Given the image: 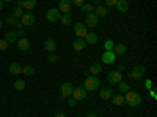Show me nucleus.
<instances>
[{
  "label": "nucleus",
  "mask_w": 157,
  "mask_h": 117,
  "mask_svg": "<svg viewBox=\"0 0 157 117\" xmlns=\"http://www.w3.org/2000/svg\"><path fill=\"white\" fill-rule=\"evenodd\" d=\"M141 100H143L141 94L135 92V90H129V92L124 94V103H127L129 106H138Z\"/></svg>",
  "instance_id": "nucleus-1"
},
{
  "label": "nucleus",
  "mask_w": 157,
  "mask_h": 117,
  "mask_svg": "<svg viewBox=\"0 0 157 117\" xmlns=\"http://www.w3.org/2000/svg\"><path fill=\"white\" fill-rule=\"evenodd\" d=\"M99 84H101L99 78L94 76V75H91V76H86L85 78V87L83 89L86 90V92H93V90H96L99 87Z\"/></svg>",
  "instance_id": "nucleus-2"
},
{
  "label": "nucleus",
  "mask_w": 157,
  "mask_h": 117,
  "mask_svg": "<svg viewBox=\"0 0 157 117\" xmlns=\"http://www.w3.org/2000/svg\"><path fill=\"white\" fill-rule=\"evenodd\" d=\"M72 84L69 83V81H66V83H63L61 86H60V100H64V98H68V97H71V94H72Z\"/></svg>",
  "instance_id": "nucleus-3"
},
{
  "label": "nucleus",
  "mask_w": 157,
  "mask_h": 117,
  "mask_svg": "<svg viewBox=\"0 0 157 117\" xmlns=\"http://www.w3.org/2000/svg\"><path fill=\"white\" fill-rule=\"evenodd\" d=\"M33 22H35V14H33V12H30V11L24 12L22 17H21V23H22V27H32Z\"/></svg>",
  "instance_id": "nucleus-4"
},
{
  "label": "nucleus",
  "mask_w": 157,
  "mask_h": 117,
  "mask_svg": "<svg viewBox=\"0 0 157 117\" xmlns=\"http://www.w3.org/2000/svg\"><path fill=\"white\" fill-rule=\"evenodd\" d=\"M60 16H61V12H60L58 8H50L46 12V17H47L49 22H58L60 20Z\"/></svg>",
  "instance_id": "nucleus-5"
},
{
  "label": "nucleus",
  "mask_w": 157,
  "mask_h": 117,
  "mask_svg": "<svg viewBox=\"0 0 157 117\" xmlns=\"http://www.w3.org/2000/svg\"><path fill=\"white\" fill-rule=\"evenodd\" d=\"M74 33L77 34V37H85V36H86V33H88L86 25H85V23H82V22L74 23Z\"/></svg>",
  "instance_id": "nucleus-6"
},
{
  "label": "nucleus",
  "mask_w": 157,
  "mask_h": 117,
  "mask_svg": "<svg viewBox=\"0 0 157 117\" xmlns=\"http://www.w3.org/2000/svg\"><path fill=\"white\" fill-rule=\"evenodd\" d=\"M107 80H109V83H110V84H118L120 81H123L121 72H118V70H112V72H109Z\"/></svg>",
  "instance_id": "nucleus-7"
},
{
  "label": "nucleus",
  "mask_w": 157,
  "mask_h": 117,
  "mask_svg": "<svg viewBox=\"0 0 157 117\" xmlns=\"http://www.w3.org/2000/svg\"><path fill=\"white\" fill-rule=\"evenodd\" d=\"M146 72V67L145 66H137L134 67V70L129 73V78H132V80H138V78H141L143 75H145Z\"/></svg>",
  "instance_id": "nucleus-8"
},
{
  "label": "nucleus",
  "mask_w": 157,
  "mask_h": 117,
  "mask_svg": "<svg viewBox=\"0 0 157 117\" xmlns=\"http://www.w3.org/2000/svg\"><path fill=\"white\" fill-rule=\"evenodd\" d=\"M72 98H75L77 101H80V100H85L86 98V90L83 89V87H75V89H72Z\"/></svg>",
  "instance_id": "nucleus-9"
},
{
  "label": "nucleus",
  "mask_w": 157,
  "mask_h": 117,
  "mask_svg": "<svg viewBox=\"0 0 157 117\" xmlns=\"http://www.w3.org/2000/svg\"><path fill=\"white\" fill-rule=\"evenodd\" d=\"M101 59H102L104 64H113V62L116 61V55L113 53V51H104L102 56H101Z\"/></svg>",
  "instance_id": "nucleus-10"
},
{
  "label": "nucleus",
  "mask_w": 157,
  "mask_h": 117,
  "mask_svg": "<svg viewBox=\"0 0 157 117\" xmlns=\"http://www.w3.org/2000/svg\"><path fill=\"white\" fill-rule=\"evenodd\" d=\"M71 6H72L71 0H60L58 2V9H60V12H63V14L71 12Z\"/></svg>",
  "instance_id": "nucleus-11"
},
{
  "label": "nucleus",
  "mask_w": 157,
  "mask_h": 117,
  "mask_svg": "<svg viewBox=\"0 0 157 117\" xmlns=\"http://www.w3.org/2000/svg\"><path fill=\"white\" fill-rule=\"evenodd\" d=\"M98 20H99V17L94 14V11H93V12H90V14H86L85 25H86V27H96V25H98Z\"/></svg>",
  "instance_id": "nucleus-12"
},
{
  "label": "nucleus",
  "mask_w": 157,
  "mask_h": 117,
  "mask_svg": "<svg viewBox=\"0 0 157 117\" xmlns=\"http://www.w3.org/2000/svg\"><path fill=\"white\" fill-rule=\"evenodd\" d=\"M85 47H86V42H85L83 37H77L75 41L72 42V48L75 51H82V50H85Z\"/></svg>",
  "instance_id": "nucleus-13"
},
{
  "label": "nucleus",
  "mask_w": 157,
  "mask_h": 117,
  "mask_svg": "<svg viewBox=\"0 0 157 117\" xmlns=\"http://www.w3.org/2000/svg\"><path fill=\"white\" fill-rule=\"evenodd\" d=\"M112 95H113V90H112V87H110V86L102 87V89H101V92H99V97H101L102 100H110V98H112Z\"/></svg>",
  "instance_id": "nucleus-14"
},
{
  "label": "nucleus",
  "mask_w": 157,
  "mask_h": 117,
  "mask_svg": "<svg viewBox=\"0 0 157 117\" xmlns=\"http://www.w3.org/2000/svg\"><path fill=\"white\" fill-rule=\"evenodd\" d=\"M17 48L21 51H27L30 48V41H29L27 37H21L19 41H17Z\"/></svg>",
  "instance_id": "nucleus-15"
},
{
  "label": "nucleus",
  "mask_w": 157,
  "mask_h": 117,
  "mask_svg": "<svg viewBox=\"0 0 157 117\" xmlns=\"http://www.w3.org/2000/svg\"><path fill=\"white\" fill-rule=\"evenodd\" d=\"M107 12H109V9H107L105 5H98V6H94V14H96L98 17H105Z\"/></svg>",
  "instance_id": "nucleus-16"
},
{
  "label": "nucleus",
  "mask_w": 157,
  "mask_h": 117,
  "mask_svg": "<svg viewBox=\"0 0 157 117\" xmlns=\"http://www.w3.org/2000/svg\"><path fill=\"white\" fill-rule=\"evenodd\" d=\"M115 8H116V11H120V12H126L129 9L127 0H118V2L115 3Z\"/></svg>",
  "instance_id": "nucleus-17"
},
{
  "label": "nucleus",
  "mask_w": 157,
  "mask_h": 117,
  "mask_svg": "<svg viewBox=\"0 0 157 117\" xmlns=\"http://www.w3.org/2000/svg\"><path fill=\"white\" fill-rule=\"evenodd\" d=\"M101 72H102V64H101V62H93V64L90 66V73H91V75L98 76Z\"/></svg>",
  "instance_id": "nucleus-18"
},
{
  "label": "nucleus",
  "mask_w": 157,
  "mask_h": 117,
  "mask_svg": "<svg viewBox=\"0 0 157 117\" xmlns=\"http://www.w3.org/2000/svg\"><path fill=\"white\" fill-rule=\"evenodd\" d=\"M44 47H46V50L49 51V53H54V51L57 50V44H55V41H54V39H46Z\"/></svg>",
  "instance_id": "nucleus-19"
},
{
  "label": "nucleus",
  "mask_w": 157,
  "mask_h": 117,
  "mask_svg": "<svg viewBox=\"0 0 157 117\" xmlns=\"http://www.w3.org/2000/svg\"><path fill=\"white\" fill-rule=\"evenodd\" d=\"M6 23H8V25H13V27H17V28H21V27H22V23H21V19L14 17L13 14L6 17Z\"/></svg>",
  "instance_id": "nucleus-20"
},
{
  "label": "nucleus",
  "mask_w": 157,
  "mask_h": 117,
  "mask_svg": "<svg viewBox=\"0 0 157 117\" xmlns=\"http://www.w3.org/2000/svg\"><path fill=\"white\" fill-rule=\"evenodd\" d=\"M83 39H85L86 45H88V44H96V42H98V34L91 31V33H86V36H85Z\"/></svg>",
  "instance_id": "nucleus-21"
},
{
  "label": "nucleus",
  "mask_w": 157,
  "mask_h": 117,
  "mask_svg": "<svg viewBox=\"0 0 157 117\" xmlns=\"http://www.w3.org/2000/svg\"><path fill=\"white\" fill-rule=\"evenodd\" d=\"M126 50H127V47H126L124 44H115V47H113L112 51H113L115 55H124Z\"/></svg>",
  "instance_id": "nucleus-22"
},
{
  "label": "nucleus",
  "mask_w": 157,
  "mask_h": 117,
  "mask_svg": "<svg viewBox=\"0 0 157 117\" xmlns=\"http://www.w3.org/2000/svg\"><path fill=\"white\" fill-rule=\"evenodd\" d=\"M10 72H11L13 75H19V73H22L21 64H19V62H11V64H10Z\"/></svg>",
  "instance_id": "nucleus-23"
},
{
  "label": "nucleus",
  "mask_w": 157,
  "mask_h": 117,
  "mask_svg": "<svg viewBox=\"0 0 157 117\" xmlns=\"http://www.w3.org/2000/svg\"><path fill=\"white\" fill-rule=\"evenodd\" d=\"M36 5H38L36 0H22V8L24 9H35Z\"/></svg>",
  "instance_id": "nucleus-24"
},
{
  "label": "nucleus",
  "mask_w": 157,
  "mask_h": 117,
  "mask_svg": "<svg viewBox=\"0 0 157 117\" xmlns=\"http://www.w3.org/2000/svg\"><path fill=\"white\" fill-rule=\"evenodd\" d=\"M60 22H61L63 25H71V23H72V14H71V12L61 14V16H60Z\"/></svg>",
  "instance_id": "nucleus-25"
},
{
  "label": "nucleus",
  "mask_w": 157,
  "mask_h": 117,
  "mask_svg": "<svg viewBox=\"0 0 157 117\" xmlns=\"http://www.w3.org/2000/svg\"><path fill=\"white\" fill-rule=\"evenodd\" d=\"M110 100L113 101V105H116V106H120V105H123V103H124V95H123V94H116V95L113 94Z\"/></svg>",
  "instance_id": "nucleus-26"
},
{
  "label": "nucleus",
  "mask_w": 157,
  "mask_h": 117,
  "mask_svg": "<svg viewBox=\"0 0 157 117\" xmlns=\"http://www.w3.org/2000/svg\"><path fill=\"white\" fill-rule=\"evenodd\" d=\"M17 33L16 31H8L6 34H5V41L8 42V44H11V42H14V41H17Z\"/></svg>",
  "instance_id": "nucleus-27"
},
{
  "label": "nucleus",
  "mask_w": 157,
  "mask_h": 117,
  "mask_svg": "<svg viewBox=\"0 0 157 117\" xmlns=\"http://www.w3.org/2000/svg\"><path fill=\"white\" fill-rule=\"evenodd\" d=\"M118 87H120V92L121 94H126V92H129V90H130V86L126 81H120V83H118Z\"/></svg>",
  "instance_id": "nucleus-28"
},
{
  "label": "nucleus",
  "mask_w": 157,
  "mask_h": 117,
  "mask_svg": "<svg viewBox=\"0 0 157 117\" xmlns=\"http://www.w3.org/2000/svg\"><path fill=\"white\" fill-rule=\"evenodd\" d=\"M80 8H82V12H85V14H90V12L94 11V5H91V3H86V5L83 3Z\"/></svg>",
  "instance_id": "nucleus-29"
},
{
  "label": "nucleus",
  "mask_w": 157,
  "mask_h": 117,
  "mask_svg": "<svg viewBox=\"0 0 157 117\" xmlns=\"http://www.w3.org/2000/svg\"><path fill=\"white\" fill-rule=\"evenodd\" d=\"M22 73L30 76V75L35 73V67H33V66H24V67H22Z\"/></svg>",
  "instance_id": "nucleus-30"
},
{
  "label": "nucleus",
  "mask_w": 157,
  "mask_h": 117,
  "mask_svg": "<svg viewBox=\"0 0 157 117\" xmlns=\"http://www.w3.org/2000/svg\"><path fill=\"white\" fill-rule=\"evenodd\" d=\"M13 86H14L16 90H24V89H25V81H24V80H16Z\"/></svg>",
  "instance_id": "nucleus-31"
},
{
  "label": "nucleus",
  "mask_w": 157,
  "mask_h": 117,
  "mask_svg": "<svg viewBox=\"0 0 157 117\" xmlns=\"http://www.w3.org/2000/svg\"><path fill=\"white\" fill-rule=\"evenodd\" d=\"M115 47V42L112 41V39H107L105 42H104V48H105V51H112Z\"/></svg>",
  "instance_id": "nucleus-32"
},
{
  "label": "nucleus",
  "mask_w": 157,
  "mask_h": 117,
  "mask_svg": "<svg viewBox=\"0 0 157 117\" xmlns=\"http://www.w3.org/2000/svg\"><path fill=\"white\" fill-rule=\"evenodd\" d=\"M22 14H24V12H22V8H19V6H16V8H14V11H13V16L17 17V19H21V17H22Z\"/></svg>",
  "instance_id": "nucleus-33"
},
{
  "label": "nucleus",
  "mask_w": 157,
  "mask_h": 117,
  "mask_svg": "<svg viewBox=\"0 0 157 117\" xmlns=\"http://www.w3.org/2000/svg\"><path fill=\"white\" fill-rule=\"evenodd\" d=\"M6 48H8V42L5 39H0V51H5Z\"/></svg>",
  "instance_id": "nucleus-34"
},
{
  "label": "nucleus",
  "mask_w": 157,
  "mask_h": 117,
  "mask_svg": "<svg viewBox=\"0 0 157 117\" xmlns=\"http://www.w3.org/2000/svg\"><path fill=\"white\" fill-rule=\"evenodd\" d=\"M47 59H49V62H52V64H54V62H57V59H58V58H57V55H55V53H50Z\"/></svg>",
  "instance_id": "nucleus-35"
},
{
  "label": "nucleus",
  "mask_w": 157,
  "mask_h": 117,
  "mask_svg": "<svg viewBox=\"0 0 157 117\" xmlns=\"http://www.w3.org/2000/svg\"><path fill=\"white\" fill-rule=\"evenodd\" d=\"M68 105H69L71 108H75V106H77V100H75V98H69Z\"/></svg>",
  "instance_id": "nucleus-36"
},
{
  "label": "nucleus",
  "mask_w": 157,
  "mask_h": 117,
  "mask_svg": "<svg viewBox=\"0 0 157 117\" xmlns=\"http://www.w3.org/2000/svg\"><path fill=\"white\" fill-rule=\"evenodd\" d=\"M104 2H105V6H115L118 0H104Z\"/></svg>",
  "instance_id": "nucleus-37"
},
{
  "label": "nucleus",
  "mask_w": 157,
  "mask_h": 117,
  "mask_svg": "<svg viewBox=\"0 0 157 117\" xmlns=\"http://www.w3.org/2000/svg\"><path fill=\"white\" fill-rule=\"evenodd\" d=\"M83 2H85V0H71V3H74V5H77V6H82Z\"/></svg>",
  "instance_id": "nucleus-38"
},
{
  "label": "nucleus",
  "mask_w": 157,
  "mask_h": 117,
  "mask_svg": "<svg viewBox=\"0 0 157 117\" xmlns=\"http://www.w3.org/2000/svg\"><path fill=\"white\" fill-rule=\"evenodd\" d=\"M145 87H146V89H151V87H152V81H151V80H146V81H145Z\"/></svg>",
  "instance_id": "nucleus-39"
},
{
  "label": "nucleus",
  "mask_w": 157,
  "mask_h": 117,
  "mask_svg": "<svg viewBox=\"0 0 157 117\" xmlns=\"http://www.w3.org/2000/svg\"><path fill=\"white\" fill-rule=\"evenodd\" d=\"M55 117H66V114H64V112H61V111H58V112L55 114Z\"/></svg>",
  "instance_id": "nucleus-40"
},
{
  "label": "nucleus",
  "mask_w": 157,
  "mask_h": 117,
  "mask_svg": "<svg viewBox=\"0 0 157 117\" xmlns=\"http://www.w3.org/2000/svg\"><path fill=\"white\" fill-rule=\"evenodd\" d=\"M151 97H152V98H154V100H155V98H157V94H155V90H151Z\"/></svg>",
  "instance_id": "nucleus-41"
},
{
  "label": "nucleus",
  "mask_w": 157,
  "mask_h": 117,
  "mask_svg": "<svg viewBox=\"0 0 157 117\" xmlns=\"http://www.w3.org/2000/svg\"><path fill=\"white\" fill-rule=\"evenodd\" d=\"M16 6H19V8H22V0H17V2H16Z\"/></svg>",
  "instance_id": "nucleus-42"
},
{
  "label": "nucleus",
  "mask_w": 157,
  "mask_h": 117,
  "mask_svg": "<svg viewBox=\"0 0 157 117\" xmlns=\"http://www.w3.org/2000/svg\"><path fill=\"white\" fill-rule=\"evenodd\" d=\"M0 9H3V2L0 0Z\"/></svg>",
  "instance_id": "nucleus-43"
},
{
  "label": "nucleus",
  "mask_w": 157,
  "mask_h": 117,
  "mask_svg": "<svg viewBox=\"0 0 157 117\" xmlns=\"http://www.w3.org/2000/svg\"><path fill=\"white\" fill-rule=\"evenodd\" d=\"M86 117H98V115H96V114H88Z\"/></svg>",
  "instance_id": "nucleus-44"
},
{
  "label": "nucleus",
  "mask_w": 157,
  "mask_h": 117,
  "mask_svg": "<svg viewBox=\"0 0 157 117\" xmlns=\"http://www.w3.org/2000/svg\"><path fill=\"white\" fill-rule=\"evenodd\" d=\"M3 3H10V2H13V0H2Z\"/></svg>",
  "instance_id": "nucleus-45"
},
{
  "label": "nucleus",
  "mask_w": 157,
  "mask_h": 117,
  "mask_svg": "<svg viewBox=\"0 0 157 117\" xmlns=\"http://www.w3.org/2000/svg\"><path fill=\"white\" fill-rule=\"evenodd\" d=\"M2 25H3V22H2V20H0V28H2Z\"/></svg>",
  "instance_id": "nucleus-46"
}]
</instances>
